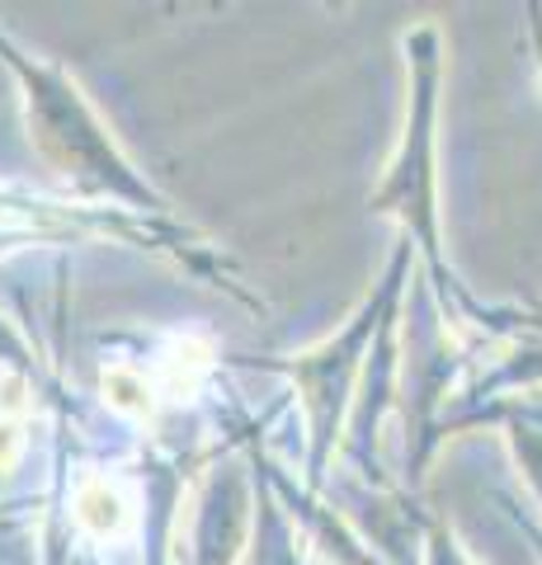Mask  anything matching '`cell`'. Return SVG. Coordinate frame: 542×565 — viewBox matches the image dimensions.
I'll list each match as a JSON object with an SVG mask.
<instances>
[{"instance_id": "2", "label": "cell", "mask_w": 542, "mask_h": 565, "mask_svg": "<svg viewBox=\"0 0 542 565\" xmlns=\"http://www.w3.org/2000/svg\"><path fill=\"white\" fill-rule=\"evenodd\" d=\"M208 367H213V349L203 340H174L166 349L161 367H156V386H161L170 401H189L203 386Z\"/></svg>"}, {"instance_id": "3", "label": "cell", "mask_w": 542, "mask_h": 565, "mask_svg": "<svg viewBox=\"0 0 542 565\" xmlns=\"http://www.w3.org/2000/svg\"><path fill=\"white\" fill-rule=\"evenodd\" d=\"M99 392H104V405L128 419H151L156 411V386L147 373H137L132 363H114L99 373Z\"/></svg>"}, {"instance_id": "4", "label": "cell", "mask_w": 542, "mask_h": 565, "mask_svg": "<svg viewBox=\"0 0 542 565\" xmlns=\"http://www.w3.org/2000/svg\"><path fill=\"white\" fill-rule=\"evenodd\" d=\"M20 448H24V434L14 419H0V471H10L20 462Z\"/></svg>"}, {"instance_id": "1", "label": "cell", "mask_w": 542, "mask_h": 565, "mask_svg": "<svg viewBox=\"0 0 542 565\" xmlns=\"http://www.w3.org/2000/svg\"><path fill=\"white\" fill-rule=\"evenodd\" d=\"M76 523L99 542H118L132 533V500L124 486H114L109 476H85L76 486Z\"/></svg>"}]
</instances>
